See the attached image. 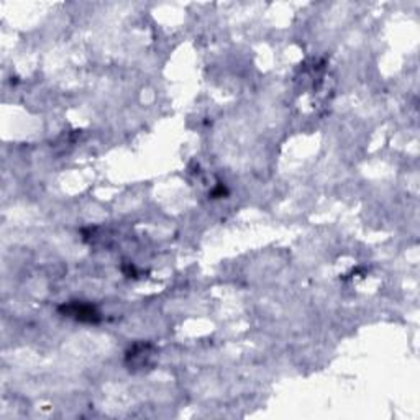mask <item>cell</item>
Listing matches in <instances>:
<instances>
[{
  "mask_svg": "<svg viewBox=\"0 0 420 420\" xmlns=\"http://www.w3.org/2000/svg\"><path fill=\"white\" fill-rule=\"evenodd\" d=\"M59 310L64 315H68V317H74L76 321L81 322L95 323L100 321V314L97 312V309L94 305L86 304V302H69V304L61 305Z\"/></svg>",
  "mask_w": 420,
  "mask_h": 420,
  "instance_id": "6da1fadb",
  "label": "cell"
}]
</instances>
